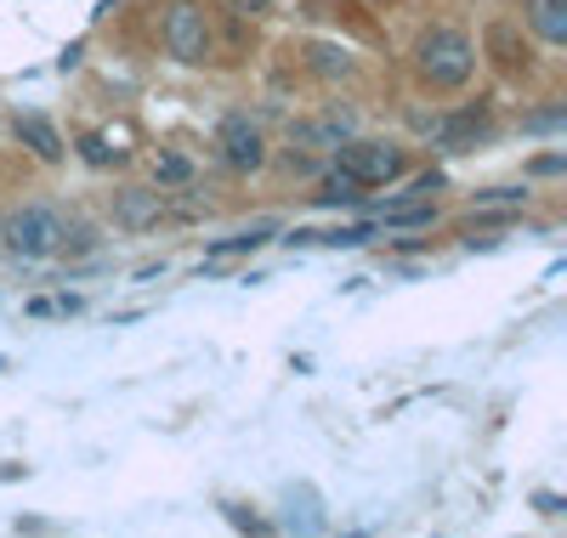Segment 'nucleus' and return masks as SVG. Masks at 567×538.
<instances>
[{
    "label": "nucleus",
    "mask_w": 567,
    "mask_h": 538,
    "mask_svg": "<svg viewBox=\"0 0 567 538\" xmlns=\"http://www.w3.org/2000/svg\"><path fill=\"white\" fill-rule=\"evenodd\" d=\"M561 120H567V108H561V103H556V108H545V114H528V120H523V125H528V131H556V125H561Z\"/></svg>",
    "instance_id": "nucleus-18"
},
{
    "label": "nucleus",
    "mask_w": 567,
    "mask_h": 538,
    "mask_svg": "<svg viewBox=\"0 0 567 538\" xmlns=\"http://www.w3.org/2000/svg\"><path fill=\"white\" fill-rule=\"evenodd\" d=\"M187 182H194V159L176 154V148H165V154L154 159V187H187Z\"/></svg>",
    "instance_id": "nucleus-12"
},
{
    "label": "nucleus",
    "mask_w": 567,
    "mask_h": 538,
    "mask_svg": "<svg viewBox=\"0 0 567 538\" xmlns=\"http://www.w3.org/2000/svg\"><path fill=\"white\" fill-rule=\"evenodd\" d=\"M483 45L494 52V63H499V69H511V74H516V69H528V45L516 40V29H511V23H494V29L483 34Z\"/></svg>",
    "instance_id": "nucleus-9"
},
{
    "label": "nucleus",
    "mask_w": 567,
    "mask_h": 538,
    "mask_svg": "<svg viewBox=\"0 0 567 538\" xmlns=\"http://www.w3.org/2000/svg\"><path fill=\"white\" fill-rule=\"evenodd\" d=\"M323 244H369V227H341V232H329Z\"/></svg>",
    "instance_id": "nucleus-19"
},
{
    "label": "nucleus",
    "mask_w": 567,
    "mask_h": 538,
    "mask_svg": "<svg viewBox=\"0 0 567 538\" xmlns=\"http://www.w3.org/2000/svg\"><path fill=\"white\" fill-rule=\"evenodd\" d=\"M7 250L23 261H45V256H63L69 250V221L52 205H29L7 221Z\"/></svg>",
    "instance_id": "nucleus-3"
},
{
    "label": "nucleus",
    "mask_w": 567,
    "mask_h": 538,
    "mask_svg": "<svg viewBox=\"0 0 567 538\" xmlns=\"http://www.w3.org/2000/svg\"><path fill=\"white\" fill-rule=\"evenodd\" d=\"M516 205H528V187H488V193H477V210H516Z\"/></svg>",
    "instance_id": "nucleus-14"
},
{
    "label": "nucleus",
    "mask_w": 567,
    "mask_h": 538,
    "mask_svg": "<svg viewBox=\"0 0 567 538\" xmlns=\"http://www.w3.org/2000/svg\"><path fill=\"white\" fill-rule=\"evenodd\" d=\"M267 232H272V227L261 221V227H250V232H239V238H221L210 256H245V250H261V244H267Z\"/></svg>",
    "instance_id": "nucleus-15"
},
{
    "label": "nucleus",
    "mask_w": 567,
    "mask_h": 538,
    "mask_svg": "<svg viewBox=\"0 0 567 538\" xmlns=\"http://www.w3.org/2000/svg\"><path fill=\"white\" fill-rule=\"evenodd\" d=\"M523 23L545 45H567V0H523Z\"/></svg>",
    "instance_id": "nucleus-8"
},
{
    "label": "nucleus",
    "mask_w": 567,
    "mask_h": 538,
    "mask_svg": "<svg viewBox=\"0 0 567 538\" xmlns=\"http://www.w3.org/2000/svg\"><path fill=\"white\" fill-rule=\"evenodd\" d=\"M386 221H392V227H432L437 210H432V199H409V205H398Z\"/></svg>",
    "instance_id": "nucleus-13"
},
{
    "label": "nucleus",
    "mask_w": 567,
    "mask_h": 538,
    "mask_svg": "<svg viewBox=\"0 0 567 538\" xmlns=\"http://www.w3.org/2000/svg\"><path fill=\"white\" fill-rule=\"evenodd\" d=\"M307 69H312L318 80H347V74H352V58L341 52V45H312V52H307Z\"/></svg>",
    "instance_id": "nucleus-11"
},
{
    "label": "nucleus",
    "mask_w": 567,
    "mask_h": 538,
    "mask_svg": "<svg viewBox=\"0 0 567 538\" xmlns=\"http://www.w3.org/2000/svg\"><path fill=\"white\" fill-rule=\"evenodd\" d=\"M567 170V159L561 154H545V159H534V176H561Z\"/></svg>",
    "instance_id": "nucleus-20"
},
{
    "label": "nucleus",
    "mask_w": 567,
    "mask_h": 538,
    "mask_svg": "<svg viewBox=\"0 0 567 538\" xmlns=\"http://www.w3.org/2000/svg\"><path fill=\"white\" fill-rule=\"evenodd\" d=\"M414 74L432 91H460L477 74V45H471V34L454 29V23H432L414 40Z\"/></svg>",
    "instance_id": "nucleus-1"
},
{
    "label": "nucleus",
    "mask_w": 567,
    "mask_h": 538,
    "mask_svg": "<svg viewBox=\"0 0 567 538\" xmlns=\"http://www.w3.org/2000/svg\"><path fill=\"white\" fill-rule=\"evenodd\" d=\"M336 165L352 170L363 187H392V182L409 170L403 148H392V142H363V136H347V142H341V148H336Z\"/></svg>",
    "instance_id": "nucleus-4"
},
{
    "label": "nucleus",
    "mask_w": 567,
    "mask_h": 538,
    "mask_svg": "<svg viewBox=\"0 0 567 538\" xmlns=\"http://www.w3.org/2000/svg\"><path fill=\"white\" fill-rule=\"evenodd\" d=\"M312 199H318V205H358V199H363V182H358L352 170H341V165H336V170L323 176V187L312 193Z\"/></svg>",
    "instance_id": "nucleus-10"
},
{
    "label": "nucleus",
    "mask_w": 567,
    "mask_h": 538,
    "mask_svg": "<svg viewBox=\"0 0 567 538\" xmlns=\"http://www.w3.org/2000/svg\"><path fill=\"white\" fill-rule=\"evenodd\" d=\"M80 159H85V165H97V170H109L120 154L109 148V136H97V131H91V136H80Z\"/></svg>",
    "instance_id": "nucleus-16"
},
{
    "label": "nucleus",
    "mask_w": 567,
    "mask_h": 538,
    "mask_svg": "<svg viewBox=\"0 0 567 538\" xmlns=\"http://www.w3.org/2000/svg\"><path fill=\"white\" fill-rule=\"evenodd\" d=\"M227 12H233V18H267L272 0H227Z\"/></svg>",
    "instance_id": "nucleus-17"
},
{
    "label": "nucleus",
    "mask_w": 567,
    "mask_h": 538,
    "mask_svg": "<svg viewBox=\"0 0 567 538\" xmlns=\"http://www.w3.org/2000/svg\"><path fill=\"white\" fill-rule=\"evenodd\" d=\"M12 131H18V142H23V148H29L40 165H58V159L69 154V148H63V131L45 120V114H18Z\"/></svg>",
    "instance_id": "nucleus-7"
},
{
    "label": "nucleus",
    "mask_w": 567,
    "mask_h": 538,
    "mask_svg": "<svg viewBox=\"0 0 567 538\" xmlns=\"http://www.w3.org/2000/svg\"><path fill=\"white\" fill-rule=\"evenodd\" d=\"M165 221V187H120L114 193V227L154 232Z\"/></svg>",
    "instance_id": "nucleus-6"
},
{
    "label": "nucleus",
    "mask_w": 567,
    "mask_h": 538,
    "mask_svg": "<svg viewBox=\"0 0 567 538\" xmlns=\"http://www.w3.org/2000/svg\"><path fill=\"white\" fill-rule=\"evenodd\" d=\"M216 148H221L227 170H239V176H250V170L267 165V136H261V125L250 114H227L216 125Z\"/></svg>",
    "instance_id": "nucleus-5"
},
{
    "label": "nucleus",
    "mask_w": 567,
    "mask_h": 538,
    "mask_svg": "<svg viewBox=\"0 0 567 538\" xmlns=\"http://www.w3.org/2000/svg\"><path fill=\"white\" fill-rule=\"evenodd\" d=\"M159 40L182 69H199V63L216 58V29H210L199 0H171L165 18H159Z\"/></svg>",
    "instance_id": "nucleus-2"
}]
</instances>
